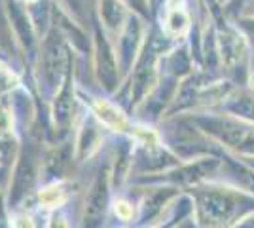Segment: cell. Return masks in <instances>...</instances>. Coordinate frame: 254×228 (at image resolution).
Segmentation results:
<instances>
[{
  "label": "cell",
  "instance_id": "ffe728a7",
  "mask_svg": "<svg viewBox=\"0 0 254 228\" xmlns=\"http://www.w3.org/2000/svg\"><path fill=\"white\" fill-rule=\"evenodd\" d=\"M13 228H34V223L29 215H19L13 221Z\"/></svg>",
  "mask_w": 254,
  "mask_h": 228
},
{
  "label": "cell",
  "instance_id": "e0dca14e",
  "mask_svg": "<svg viewBox=\"0 0 254 228\" xmlns=\"http://www.w3.org/2000/svg\"><path fill=\"white\" fill-rule=\"evenodd\" d=\"M97 139H99V135H97L95 128H93V126H85L84 131H82V135H80V141H78L82 154H85V151L87 152L91 151V149H93L91 143H97Z\"/></svg>",
  "mask_w": 254,
  "mask_h": 228
},
{
  "label": "cell",
  "instance_id": "8fae6325",
  "mask_svg": "<svg viewBox=\"0 0 254 228\" xmlns=\"http://www.w3.org/2000/svg\"><path fill=\"white\" fill-rule=\"evenodd\" d=\"M99 11H101V19L105 23V27L110 31H116L118 27L126 23V10L120 0H101Z\"/></svg>",
  "mask_w": 254,
  "mask_h": 228
},
{
  "label": "cell",
  "instance_id": "7a4b0ae2",
  "mask_svg": "<svg viewBox=\"0 0 254 228\" xmlns=\"http://www.w3.org/2000/svg\"><path fill=\"white\" fill-rule=\"evenodd\" d=\"M66 48L57 31L46 36L42 44V55H40V80L46 86V91H57L63 86V78H66Z\"/></svg>",
  "mask_w": 254,
  "mask_h": 228
},
{
  "label": "cell",
  "instance_id": "277c9868",
  "mask_svg": "<svg viewBox=\"0 0 254 228\" xmlns=\"http://www.w3.org/2000/svg\"><path fill=\"white\" fill-rule=\"evenodd\" d=\"M106 204H108V171L97 175L95 183L85 198L84 225L87 228H97L105 219Z\"/></svg>",
  "mask_w": 254,
  "mask_h": 228
},
{
  "label": "cell",
  "instance_id": "5b68a950",
  "mask_svg": "<svg viewBox=\"0 0 254 228\" xmlns=\"http://www.w3.org/2000/svg\"><path fill=\"white\" fill-rule=\"evenodd\" d=\"M95 52H97V76L99 82L112 91L118 86V59L116 54L112 50V46L108 44L106 36L101 31H97V40H95Z\"/></svg>",
  "mask_w": 254,
  "mask_h": 228
},
{
  "label": "cell",
  "instance_id": "7c38bea8",
  "mask_svg": "<svg viewBox=\"0 0 254 228\" xmlns=\"http://www.w3.org/2000/svg\"><path fill=\"white\" fill-rule=\"evenodd\" d=\"M10 17L13 21V27H15V33L19 34V40L23 42L25 48H32V42H34V33H32V25L27 17V13L17 6V4H10Z\"/></svg>",
  "mask_w": 254,
  "mask_h": 228
},
{
  "label": "cell",
  "instance_id": "ba28073f",
  "mask_svg": "<svg viewBox=\"0 0 254 228\" xmlns=\"http://www.w3.org/2000/svg\"><path fill=\"white\" fill-rule=\"evenodd\" d=\"M34 177H36V154L32 149H27L21 154L19 163L15 167V175H13V198L15 200L23 192H27V188H31Z\"/></svg>",
  "mask_w": 254,
  "mask_h": 228
},
{
  "label": "cell",
  "instance_id": "44dd1931",
  "mask_svg": "<svg viewBox=\"0 0 254 228\" xmlns=\"http://www.w3.org/2000/svg\"><path fill=\"white\" fill-rule=\"evenodd\" d=\"M241 27H243L245 34L254 42V19H249V21H241Z\"/></svg>",
  "mask_w": 254,
  "mask_h": 228
},
{
  "label": "cell",
  "instance_id": "ac0fdd59",
  "mask_svg": "<svg viewBox=\"0 0 254 228\" xmlns=\"http://www.w3.org/2000/svg\"><path fill=\"white\" fill-rule=\"evenodd\" d=\"M114 211H116V215L122 221H129V219L133 217V207L127 202H116L114 204Z\"/></svg>",
  "mask_w": 254,
  "mask_h": 228
},
{
  "label": "cell",
  "instance_id": "cb8c5ba5",
  "mask_svg": "<svg viewBox=\"0 0 254 228\" xmlns=\"http://www.w3.org/2000/svg\"><path fill=\"white\" fill-rule=\"evenodd\" d=\"M68 2H74V0H68Z\"/></svg>",
  "mask_w": 254,
  "mask_h": 228
},
{
  "label": "cell",
  "instance_id": "6da1fadb",
  "mask_svg": "<svg viewBox=\"0 0 254 228\" xmlns=\"http://www.w3.org/2000/svg\"><path fill=\"white\" fill-rule=\"evenodd\" d=\"M251 206L253 200L243 194L224 188H207L197 194V219L205 228H228Z\"/></svg>",
  "mask_w": 254,
  "mask_h": 228
},
{
  "label": "cell",
  "instance_id": "4fadbf2b",
  "mask_svg": "<svg viewBox=\"0 0 254 228\" xmlns=\"http://www.w3.org/2000/svg\"><path fill=\"white\" fill-rule=\"evenodd\" d=\"M222 59L226 65L232 67L241 59V40L235 34H226L222 40Z\"/></svg>",
  "mask_w": 254,
  "mask_h": 228
},
{
  "label": "cell",
  "instance_id": "9c48e42d",
  "mask_svg": "<svg viewBox=\"0 0 254 228\" xmlns=\"http://www.w3.org/2000/svg\"><path fill=\"white\" fill-rule=\"evenodd\" d=\"M72 116V78L66 75L63 86L55 95V103H53V118L59 128H66Z\"/></svg>",
  "mask_w": 254,
  "mask_h": 228
},
{
  "label": "cell",
  "instance_id": "d6986e66",
  "mask_svg": "<svg viewBox=\"0 0 254 228\" xmlns=\"http://www.w3.org/2000/svg\"><path fill=\"white\" fill-rule=\"evenodd\" d=\"M127 6H131L133 10H137L138 13L146 15L148 13V0H124Z\"/></svg>",
  "mask_w": 254,
  "mask_h": 228
},
{
  "label": "cell",
  "instance_id": "d4e9b609",
  "mask_svg": "<svg viewBox=\"0 0 254 228\" xmlns=\"http://www.w3.org/2000/svg\"><path fill=\"white\" fill-rule=\"evenodd\" d=\"M253 160H254V158H253ZM253 167H254V162H253Z\"/></svg>",
  "mask_w": 254,
  "mask_h": 228
},
{
  "label": "cell",
  "instance_id": "5bb4252c",
  "mask_svg": "<svg viewBox=\"0 0 254 228\" xmlns=\"http://www.w3.org/2000/svg\"><path fill=\"white\" fill-rule=\"evenodd\" d=\"M165 25H167V29H169L171 33L179 34L186 29V25H188V15L180 10V8H175V10L169 11Z\"/></svg>",
  "mask_w": 254,
  "mask_h": 228
},
{
  "label": "cell",
  "instance_id": "52a82bcc",
  "mask_svg": "<svg viewBox=\"0 0 254 228\" xmlns=\"http://www.w3.org/2000/svg\"><path fill=\"white\" fill-rule=\"evenodd\" d=\"M154 73H156V54L152 50H146L144 55L138 59L135 73H133V97L140 101L148 87L154 84Z\"/></svg>",
  "mask_w": 254,
  "mask_h": 228
},
{
  "label": "cell",
  "instance_id": "2e32d148",
  "mask_svg": "<svg viewBox=\"0 0 254 228\" xmlns=\"http://www.w3.org/2000/svg\"><path fill=\"white\" fill-rule=\"evenodd\" d=\"M61 202H63V190H61V186L53 185L40 192V204L42 206L53 207V206H59Z\"/></svg>",
  "mask_w": 254,
  "mask_h": 228
},
{
  "label": "cell",
  "instance_id": "603a6c76",
  "mask_svg": "<svg viewBox=\"0 0 254 228\" xmlns=\"http://www.w3.org/2000/svg\"><path fill=\"white\" fill-rule=\"evenodd\" d=\"M23 2H34V0H23Z\"/></svg>",
  "mask_w": 254,
  "mask_h": 228
},
{
  "label": "cell",
  "instance_id": "7402d4cb",
  "mask_svg": "<svg viewBox=\"0 0 254 228\" xmlns=\"http://www.w3.org/2000/svg\"><path fill=\"white\" fill-rule=\"evenodd\" d=\"M50 228H68L66 227V221H64L63 217H55L52 219V223H50Z\"/></svg>",
  "mask_w": 254,
  "mask_h": 228
},
{
  "label": "cell",
  "instance_id": "3957f363",
  "mask_svg": "<svg viewBox=\"0 0 254 228\" xmlns=\"http://www.w3.org/2000/svg\"><path fill=\"white\" fill-rule=\"evenodd\" d=\"M207 133L226 143L228 147L237 151L254 152V128L243 122L226 118H203L199 120Z\"/></svg>",
  "mask_w": 254,
  "mask_h": 228
},
{
  "label": "cell",
  "instance_id": "8992f818",
  "mask_svg": "<svg viewBox=\"0 0 254 228\" xmlns=\"http://www.w3.org/2000/svg\"><path fill=\"white\" fill-rule=\"evenodd\" d=\"M142 36V27L137 17H127L124 31H122V38H120V63L124 67V71H127L133 65V59L137 55L138 42Z\"/></svg>",
  "mask_w": 254,
  "mask_h": 228
},
{
  "label": "cell",
  "instance_id": "30bf717a",
  "mask_svg": "<svg viewBox=\"0 0 254 228\" xmlns=\"http://www.w3.org/2000/svg\"><path fill=\"white\" fill-rule=\"evenodd\" d=\"M93 112L97 114V118L101 120L105 126L112 128L116 131H124L127 128V118L122 110H118L112 103L103 101V99H97L93 101Z\"/></svg>",
  "mask_w": 254,
  "mask_h": 228
},
{
  "label": "cell",
  "instance_id": "9a60e30c",
  "mask_svg": "<svg viewBox=\"0 0 254 228\" xmlns=\"http://www.w3.org/2000/svg\"><path fill=\"white\" fill-rule=\"evenodd\" d=\"M230 110L235 112L237 116H245V118L254 120V99L237 97L232 105H230Z\"/></svg>",
  "mask_w": 254,
  "mask_h": 228
}]
</instances>
